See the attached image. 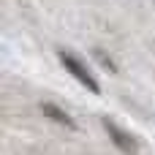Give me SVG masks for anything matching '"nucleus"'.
Instances as JSON below:
<instances>
[{
	"label": "nucleus",
	"instance_id": "3",
	"mask_svg": "<svg viewBox=\"0 0 155 155\" xmlns=\"http://www.w3.org/2000/svg\"><path fill=\"white\" fill-rule=\"evenodd\" d=\"M41 114H44L46 120L57 123V125H65V128H76L74 117H71L65 109H60V106H54V104H49V101H44V104H41Z\"/></svg>",
	"mask_w": 155,
	"mask_h": 155
},
{
	"label": "nucleus",
	"instance_id": "4",
	"mask_svg": "<svg viewBox=\"0 0 155 155\" xmlns=\"http://www.w3.org/2000/svg\"><path fill=\"white\" fill-rule=\"evenodd\" d=\"M93 54H95V60H98V63H101L109 74H117V63H114V60H112L104 49H98V46H95V49H93Z\"/></svg>",
	"mask_w": 155,
	"mask_h": 155
},
{
	"label": "nucleus",
	"instance_id": "2",
	"mask_svg": "<svg viewBox=\"0 0 155 155\" xmlns=\"http://www.w3.org/2000/svg\"><path fill=\"white\" fill-rule=\"evenodd\" d=\"M104 128H106V134H109V139H112V144L120 150V153L125 155H136L139 153V147H136V139L128 134V131H123V128H117L112 120H104Z\"/></svg>",
	"mask_w": 155,
	"mask_h": 155
},
{
	"label": "nucleus",
	"instance_id": "1",
	"mask_svg": "<svg viewBox=\"0 0 155 155\" xmlns=\"http://www.w3.org/2000/svg\"><path fill=\"white\" fill-rule=\"evenodd\" d=\"M57 57H60V63L65 65V71H68L79 84H84L93 95H101V84H98V79L93 76V71L84 65V60H82V57H76V54H71V52H65V49H60V52H57Z\"/></svg>",
	"mask_w": 155,
	"mask_h": 155
}]
</instances>
